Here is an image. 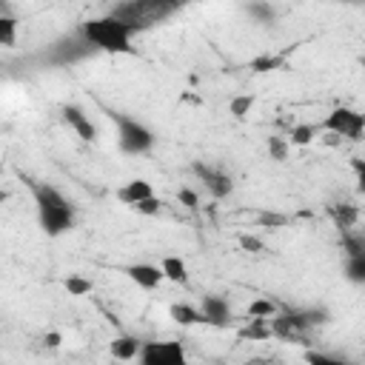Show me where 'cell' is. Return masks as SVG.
<instances>
[{"mask_svg": "<svg viewBox=\"0 0 365 365\" xmlns=\"http://www.w3.org/2000/svg\"><path fill=\"white\" fill-rule=\"evenodd\" d=\"M34 208H37V222L48 237H60L74 228V202L63 197L54 185L48 182H29Z\"/></svg>", "mask_w": 365, "mask_h": 365, "instance_id": "cell-1", "label": "cell"}, {"mask_svg": "<svg viewBox=\"0 0 365 365\" xmlns=\"http://www.w3.org/2000/svg\"><path fill=\"white\" fill-rule=\"evenodd\" d=\"M134 26L111 17V14H103V17H91L86 23L77 26V34L94 48V51H106V54H131L134 46H131V37H134Z\"/></svg>", "mask_w": 365, "mask_h": 365, "instance_id": "cell-2", "label": "cell"}, {"mask_svg": "<svg viewBox=\"0 0 365 365\" xmlns=\"http://www.w3.org/2000/svg\"><path fill=\"white\" fill-rule=\"evenodd\" d=\"M111 117L117 123V145L123 154L140 157V154H148L154 148V134L148 125H143L140 120H134L128 114H111Z\"/></svg>", "mask_w": 365, "mask_h": 365, "instance_id": "cell-3", "label": "cell"}, {"mask_svg": "<svg viewBox=\"0 0 365 365\" xmlns=\"http://www.w3.org/2000/svg\"><path fill=\"white\" fill-rule=\"evenodd\" d=\"M174 9H177L174 3H160V0H134V3H120V6H114L108 14H111V17H117V20H123V23H128V26H134V29L140 31L143 26L163 20V17H165V14H171Z\"/></svg>", "mask_w": 365, "mask_h": 365, "instance_id": "cell-4", "label": "cell"}, {"mask_svg": "<svg viewBox=\"0 0 365 365\" xmlns=\"http://www.w3.org/2000/svg\"><path fill=\"white\" fill-rule=\"evenodd\" d=\"M317 131H328L334 137H345V140L356 143V140H362V131H365V114H359L356 108H348V106H336L317 123Z\"/></svg>", "mask_w": 365, "mask_h": 365, "instance_id": "cell-5", "label": "cell"}, {"mask_svg": "<svg viewBox=\"0 0 365 365\" xmlns=\"http://www.w3.org/2000/svg\"><path fill=\"white\" fill-rule=\"evenodd\" d=\"M137 359H140V365H188V356H185V348L180 339L143 342Z\"/></svg>", "mask_w": 365, "mask_h": 365, "instance_id": "cell-6", "label": "cell"}, {"mask_svg": "<svg viewBox=\"0 0 365 365\" xmlns=\"http://www.w3.org/2000/svg\"><path fill=\"white\" fill-rule=\"evenodd\" d=\"M94 48L74 31L71 37H63V40H57L51 48H48V60L51 63H60V66H66V63H74V60H83V57H88Z\"/></svg>", "mask_w": 365, "mask_h": 365, "instance_id": "cell-7", "label": "cell"}, {"mask_svg": "<svg viewBox=\"0 0 365 365\" xmlns=\"http://www.w3.org/2000/svg\"><path fill=\"white\" fill-rule=\"evenodd\" d=\"M191 168H194V174L200 177V182L205 185V191H208L214 200H222V197L231 194L234 182H231V177H228L222 168H214V165H208V163H194Z\"/></svg>", "mask_w": 365, "mask_h": 365, "instance_id": "cell-8", "label": "cell"}, {"mask_svg": "<svg viewBox=\"0 0 365 365\" xmlns=\"http://www.w3.org/2000/svg\"><path fill=\"white\" fill-rule=\"evenodd\" d=\"M63 120L68 123V128H71L83 143H94V140H97V125L91 123V117H88L80 106H63Z\"/></svg>", "mask_w": 365, "mask_h": 365, "instance_id": "cell-9", "label": "cell"}, {"mask_svg": "<svg viewBox=\"0 0 365 365\" xmlns=\"http://www.w3.org/2000/svg\"><path fill=\"white\" fill-rule=\"evenodd\" d=\"M200 314H202V322L217 325V328H222V325L231 322V305H228V299H222V297H217V294H205V297H202Z\"/></svg>", "mask_w": 365, "mask_h": 365, "instance_id": "cell-10", "label": "cell"}, {"mask_svg": "<svg viewBox=\"0 0 365 365\" xmlns=\"http://www.w3.org/2000/svg\"><path fill=\"white\" fill-rule=\"evenodd\" d=\"M125 274H128L131 282H137V285L145 288V291H151V288H157V285L163 282L160 265H151V262H134V265L125 268Z\"/></svg>", "mask_w": 365, "mask_h": 365, "instance_id": "cell-11", "label": "cell"}, {"mask_svg": "<svg viewBox=\"0 0 365 365\" xmlns=\"http://www.w3.org/2000/svg\"><path fill=\"white\" fill-rule=\"evenodd\" d=\"M148 197H154V188H151V182L148 180H128L125 185H120L117 188V200L120 202H125V205H137V202H143V200H148Z\"/></svg>", "mask_w": 365, "mask_h": 365, "instance_id": "cell-12", "label": "cell"}, {"mask_svg": "<svg viewBox=\"0 0 365 365\" xmlns=\"http://www.w3.org/2000/svg\"><path fill=\"white\" fill-rule=\"evenodd\" d=\"M140 345H143V339H137V336H131V334H123V336H114V339H111L108 351H111V356H114V359L131 362V359H137Z\"/></svg>", "mask_w": 365, "mask_h": 365, "instance_id": "cell-13", "label": "cell"}, {"mask_svg": "<svg viewBox=\"0 0 365 365\" xmlns=\"http://www.w3.org/2000/svg\"><path fill=\"white\" fill-rule=\"evenodd\" d=\"M160 271H163V279H171V282H177V285H185V282H188V268H185L182 257H174V254L163 257Z\"/></svg>", "mask_w": 365, "mask_h": 365, "instance_id": "cell-14", "label": "cell"}, {"mask_svg": "<svg viewBox=\"0 0 365 365\" xmlns=\"http://www.w3.org/2000/svg\"><path fill=\"white\" fill-rule=\"evenodd\" d=\"M328 214H331V220H334V225L339 231H354V225L359 220V208L356 205H331Z\"/></svg>", "mask_w": 365, "mask_h": 365, "instance_id": "cell-15", "label": "cell"}, {"mask_svg": "<svg viewBox=\"0 0 365 365\" xmlns=\"http://www.w3.org/2000/svg\"><path fill=\"white\" fill-rule=\"evenodd\" d=\"M168 317H171L177 325H197V322H202L200 308H194V305H188V302H174V305L168 308Z\"/></svg>", "mask_w": 365, "mask_h": 365, "instance_id": "cell-16", "label": "cell"}, {"mask_svg": "<svg viewBox=\"0 0 365 365\" xmlns=\"http://www.w3.org/2000/svg\"><path fill=\"white\" fill-rule=\"evenodd\" d=\"M342 251H345V257H365V234L342 231Z\"/></svg>", "mask_w": 365, "mask_h": 365, "instance_id": "cell-17", "label": "cell"}, {"mask_svg": "<svg viewBox=\"0 0 365 365\" xmlns=\"http://www.w3.org/2000/svg\"><path fill=\"white\" fill-rule=\"evenodd\" d=\"M17 43V20L11 14H0V48H11Z\"/></svg>", "mask_w": 365, "mask_h": 365, "instance_id": "cell-18", "label": "cell"}, {"mask_svg": "<svg viewBox=\"0 0 365 365\" xmlns=\"http://www.w3.org/2000/svg\"><path fill=\"white\" fill-rule=\"evenodd\" d=\"M345 277L354 285H365V257H345Z\"/></svg>", "mask_w": 365, "mask_h": 365, "instance_id": "cell-19", "label": "cell"}, {"mask_svg": "<svg viewBox=\"0 0 365 365\" xmlns=\"http://www.w3.org/2000/svg\"><path fill=\"white\" fill-rule=\"evenodd\" d=\"M274 314H277V302L274 299L259 297V299H254L248 305V319H271Z\"/></svg>", "mask_w": 365, "mask_h": 365, "instance_id": "cell-20", "label": "cell"}, {"mask_svg": "<svg viewBox=\"0 0 365 365\" xmlns=\"http://www.w3.org/2000/svg\"><path fill=\"white\" fill-rule=\"evenodd\" d=\"M251 108H254V97H251V94H237V97H231V103H228V114L237 117V120L248 117Z\"/></svg>", "mask_w": 365, "mask_h": 365, "instance_id": "cell-21", "label": "cell"}, {"mask_svg": "<svg viewBox=\"0 0 365 365\" xmlns=\"http://www.w3.org/2000/svg\"><path fill=\"white\" fill-rule=\"evenodd\" d=\"M319 131H317V123H299V125H294L291 128V143H297V145H308V143H314V137H317Z\"/></svg>", "mask_w": 365, "mask_h": 365, "instance_id": "cell-22", "label": "cell"}, {"mask_svg": "<svg viewBox=\"0 0 365 365\" xmlns=\"http://www.w3.org/2000/svg\"><path fill=\"white\" fill-rule=\"evenodd\" d=\"M242 339H268L271 336V328H268V319H248V325L240 331Z\"/></svg>", "mask_w": 365, "mask_h": 365, "instance_id": "cell-23", "label": "cell"}, {"mask_svg": "<svg viewBox=\"0 0 365 365\" xmlns=\"http://www.w3.org/2000/svg\"><path fill=\"white\" fill-rule=\"evenodd\" d=\"M305 362L308 365H356V362H351L345 356H334V354H325V351H308Z\"/></svg>", "mask_w": 365, "mask_h": 365, "instance_id": "cell-24", "label": "cell"}, {"mask_svg": "<svg viewBox=\"0 0 365 365\" xmlns=\"http://www.w3.org/2000/svg\"><path fill=\"white\" fill-rule=\"evenodd\" d=\"M63 285H66V291H68L71 297H86V294H91V291H94V282H91V279H86V277H80V274H71Z\"/></svg>", "mask_w": 365, "mask_h": 365, "instance_id": "cell-25", "label": "cell"}, {"mask_svg": "<svg viewBox=\"0 0 365 365\" xmlns=\"http://www.w3.org/2000/svg\"><path fill=\"white\" fill-rule=\"evenodd\" d=\"M245 11H248L251 17H257L259 23H274V20H277L274 6H268V3H251V6H245Z\"/></svg>", "mask_w": 365, "mask_h": 365, "instance_id": "cell-26", "label": "cell"}, {"mask_svg": "<svg viewBox=\"0 0 365 365\" xmlns=\"http://www.w3.org/2000/svg\"><path fill=\"white\" fill-rule=\"evenodd\" d=\"M257 222H259L262 228H282V225L288 222V217H285V214H277V211H259V214H257Z\"/></svg>", "mask_w": 365, "mask_h": 365, "instance_id": "cell-27", "label": "cell"}, {"mask_svg": "<svg viewBox=\"0 0 365 365\" xmlns=\"http://www.w3.org/2000/svg\"><path fill=\"white\" fill-rule=\"evenodd\" d=\"M268 154H271V160L282 163L288 157V143L282 137H268Z\"/></svg>", "mask_w": 365, "mask_h": 365, "instance_id": "cell-28", "label": "cell"}, {"mask_svg": "<svg viewBox=\"0 0 365 365\" xmlns=\"http://www.w3.org/2000/svg\"><path fill=\"white\" fill-rule=\"evenodd\" d=\"M279 66H282V57H274V54H268V57H257V60L251 63L254 71H271V68H279Z\"/></svg>", "mask_w": 365, "mask_h": 365, "instance_id": "cell-29", "label": "cell"}, {"mask_svg": "<svg viewBox=\"0 0 365 365\" xmlns=\"http://www.w3.org/2000/svg\"><path fill=\"white\" fill-rule=\"evenodd\" d=\"M160 208H163V200L160 197H148V200H143V202L134 205L137 214H160Z\"/></svg>", "mask_w": 365, "mask_h": 365, "instance_id": "cell-30", "label": "cell"}, {"mask_svg": "<svg viewBox=\"0 0 365 365\" xmlns=\"http://www.w3.org/2000/svg\"><path fill=\"white\" fill-rule=\"evenodd\" d=\"M240 248H242V251H251V254H259L265 245H262V240H259V237H251V234H240Z\"/></svg>", "mask_w": 365, "mask_h": 365, "instance_id": "cell-31", "label": "cell"}, {"mask_svg": "<svg viewBox=\"0 0 365 365\" xmlns=\"http://www.w3.org/2000/svg\"><path fill=\"white\" fill-rule=\"evenodd\" d=\"M177 200H180L182 205H188V208H197V202H200V197H197V194H194L191 188H180Z\"/></svg>", "mask_w": 365, "mask_h": 365, "instance_id": "cell-32", "label": "cell"}, {"mask_svg": "<svg viewBox=\"0 0 365 365\" xmlns=\"http://www.w3.org/2000/svg\"><path fill=\"white\" fill-rule=\"evenodd\" d=\"M60 342H63V336H60L57 331H48V334L43 336V345H46V348H60Z\"/></svg>", "mask_w": 365, "mask_h": 365, "instance_id": "cell-33", "label": "cell"}, {"mask_svg": "<svg viewBox=\"0 0 365 365\" xmlns=\"http://www.w3.org/2000/svg\"><path fill=\"white\" fill-rule=\"evenodd\" d=\"M6 197H9V194H6V191H0V202H3V200H6Z\"/></svg>", "mask_w": 365, "mask_h": 365, "instance_id": "cell-34", "label": "cell"}]
</instances>
